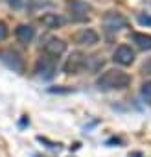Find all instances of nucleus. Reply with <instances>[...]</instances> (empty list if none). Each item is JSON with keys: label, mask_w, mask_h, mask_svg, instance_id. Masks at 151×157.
Listing matches in <instances>:
<instances>
[{"label": "nucleus", "mask_w": 151, "mask_h": 157, "mask_svg": "<svg viewBox=\"0 0 151 157\" xmlns=\"http://www.w3.org/2000/svg\"><path fill=\"white\" fill-rule=\"evenodd\" d=\"M131 83V76L118 70V68H111L107 72H103L98 82H96V87L100 91H122L125 87H129Z\"/></svg>", "instance_id": "f257e3e1"}, {"label": "nucleus", "mask_w": 151, "mask_h": 157, "mask_svg": "<svg viewBox=\"0 0 151 157\" xmlns=\"http://www.w3.org/2000/svg\"><path fill=\"white\" fill-rule=\"evenodd\" d=\"M66 10H68L70 19L74 22L89 21V13L92 11V8L87 2H83V0H68V2H66Z\"/></svg>", "instance_id": "f03ea898"}, {"label": "nucleus", "mask_w": 151, "mask_h": 157, "mask_svg": "<svg viewBox=\"0 0 151 157\" xmlns=\"http://www.w3.org/2000/svg\"><path fill=\"white\" fill-rule=\"evenodd\" d=\"M55 70H57V61H55V57H52L48 54L41 56L35 63V72L42 80H52L55 76Z\"/></svg>", "instance_id": "7ed1b4c3"}, {"label": "nucleus", "mask_w": 151, "mask_h": 157, "mask_svg": "<svg viewBox=\"0 0 151 157\" xmlns=\"http://www.w3.org/2000/svg\"><path fill=\"white\" fill-rule=\"evenodd\" d=\"M0 61L8 68H11L13 72H24V59L20 57V54L17 50H11V48L0 50Z\"/></svg>", "instance_id": "20e7f679"}, {"label": "nucleus", "mask_w": 151, "mask_h": 157, "mask_svg": "<svg viewBox=\"0 0 151 157\" xmlns=\"http://www.w3.org/2000/svg\"><path fill=\"white\" fill-rule=\"evenodd\" d=\"M85 59H87V56H83L81 52H74L63 65L64 74H79L85 68Z\"/></svg>", "instance_id": "39448f33"}, {"label": "nucleus", "mask_w": 151, "mask_h": 157, "mask_svg": "<svg viewBox=\"0 0 151 157\" xmlns=\"http://www.w3.org/2000/svg\"><path fill=\"white\" fill-rule=\"evenodd\" d=\"M72 41H74L76 44H79V46H92V44H96V43L100 41V35H98L94 30L85 28V30L76 32V33L72 35Z\"/></svg>", "instance_id": "423d86ee"}, {"label": "nucleus", "mask_w": 151, "mask_h": 157, "mask_svg": "<svg viewBox=\"0 0 151 157\" xmlns=\"http://www.w3.org/2000/svg\"><path fill=\"white\" fill-rule=\"evenodd\" d=\"M112 61L118 63V65H122V67L131 65V63L134 61V52H133V48L127 46V44H120V46L114 50V54H112Z\"/></svg>", "instance_id": "0eeeda50"}, {"label": "nucleus", "mask_w": 151, "mask_h": 157, "mask_svg": "<svg viewBox=\"0 0 151 157\" xmlns=\"http://www.w3.org/2000/svg\"><path fill=\"white\" fill-rule=\"evenodd\" d=\"M103 22H105V26H107L109 30H122V28H125V26L129 24L127 19H125L122 13H118V11H109V13H105Z\"/></svg>", "instance_id": "6e6552de"}, {"label": "nucleus", "mask_w": 151, "mask_h": 157, "mask_svg": "<svg viewBox=\"0 0 151 157\" xmlns=\"http://www.w3.org/2000/svg\"><path fill=\"white\" fill-rule=\"evenodd\" d=\"M64 52H66V43L63 39L52 37V39H48V43H44V54H48V56H52L55 59Z\"/></svg>", "instance_id": "1a4fd4ad"}, {"label": "nucleus", "mask_w": 151, "mask_h": 157, "mask_svg": "<svg viewBox=\"0 0 151 157\" xmlns=\"http://www.w3.org/2000/svg\"><path fill=\"white\" fill-rule=\"evenodd\" d=\"M15 35H17V39H19L20 43L28 44V43H31V39L35 37V28L30 26V24H20V26L15 30Z\"/></svg>", "instance_id": "9d476101"}, {"label": "nucleus", "mask_w": 151, "mask_h": 157, "mask_svg": "<svg viewBox=\"0 0 151 157\" xmlns=\"http://www.w3.org/2000/svg\"><path fill=\"white\" fill-rule=\"evenodd\" d=\"M41 22L46 26V28H61L63 24H64V19L61 17V15H57V13H46V15H42L41 17Z\"/></svg>", "instance_id": "9b49d317"}, {"label": "nucleus", "mask_w": 151, "mask_h": 157, "mask_svg": "<svg viewBox=\"0 0 151 157\" xmlns=\"http://www.w3.org/2000/svg\"><path fill=\"white\" fill-rule=\"evenodd\" d=\"M133 43L140 48V50H151V35L149 33H140V32H134L131 35Z\"/></svg>", "instance_id": "f8f14e48"}, {"label": "nucleus", "mask_w": 151, "mask_h": 157, "mask_svg": "<svg viewBox=\"0 0 151 157\" xmlns=\"http://www.w3.org/2000/svg\"><path fill=\"white\" fill-rule=\"evenodd\" d=\"M85 67H87L89 70L96 72V70H100V68L103 67V59H101L100 56H87V59H85Z\"/></svg>", "instance_id": "ddd939ff"}, {"label": "nucleus", "mask_w": 151, "mask_h": 157, "mask_svg": "<svg viewBox=\"0 0 151 157\" xmlns=\"http://www.w3.org/2000/svg\"><path fill=\"white\" fill-rule=\"evenodd\" d=\"M140 93H142V96H144L145 100H151V80H149V82H145V83H142Z\"/></svg>", "instance_id": "4468645a"}, {"label": "nucleus", "mask_w": 151, "mask_h": 157, "mask_svg": "<svg viewBox=\"0 0 151 157\" xmlns=\"http://www.w3.org/2000/svg\"><path fill=\"white\" fill-rule=\"evenodd\" d=\"M136 21H138V24H142V26H151V15H138Z\"/></svg>", "instance_id": "2eb2a0df"}, {"label": "nucleus", "mask_w": 151, "mask_h": 157, "mask_svg": "<svg viewBox=\"0 0 151 157\" xmlns=\"http://www.w3.org/2000/svg\"><path fill=\"white\" fill-rule=\"evenodd\" d=\"M142 74H145V76H151V57L149 59H145L144 61V65H142Z\"/></svg>", "instance_id": "dca6fc26"}, {"label": "nucleus", "mask_w": 151, "mask_h": 157, "mask_svg": "<svg viewBox=\"0 0 151 157\" xmlns=\"http://www.w3.org/2000/svg\"><path fill=\"white\" fill-rule=\"evenodd\" d=\"M8 26H6V22H0V43H2L6 37H8Z\"/></svg>", "instance_id": "f3484780"}, {"label": "nucleus", "mask_w": 151, "mask_h": 157, "mask_svg": "<svg viewBox=\"0 0 151 157\" xmlns=\"http://www.w3.org/2000/svg\"><path fill=\"white\" fill-rule=\"evenodd\" d=\"M8 4L13 8V10H20L24 6V0H8Z\"/></svg>", "instance_id": "a211bd4d"}, {"label": "nucleus", "mask_w": 151, "mask_h": 157, "mask_svg": "<svg viewBox=\"0 0 151 157\" xmlns=\"http://www.w3.org/2000/svg\"><path fill=\"white\" fill-rule=\"evenodd\" d=\"M37 140L48 144V148H59V144H55V142H52V140H48V139H44V137H37Z\"/></svg>", "instance_id": "6ab92c4d"}, {"label": "nucleus", "mask_w": 151, "mask_h": 157, "mask_svg": "<svg viewBox=\"0 0 151 157\" xmlns=\"http://www.w3.org/2000/svg\"><path fill=\"white\" fill-rule=\"evenodd\" d=\"M72 89H50V93H70Z\"/></svg>", "instance_id": "aec40b11"}]
</instances>
